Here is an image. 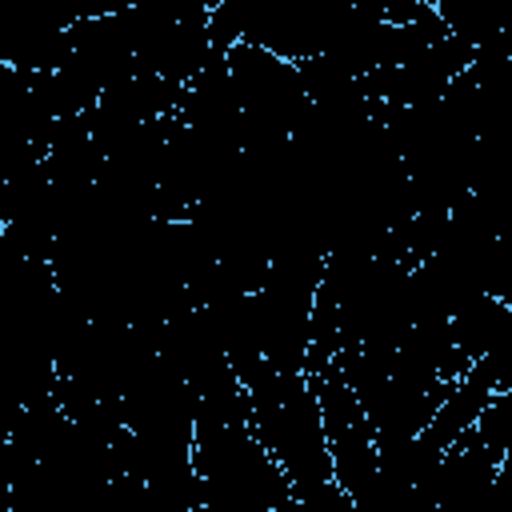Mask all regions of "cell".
Here are the masks:
<instances>
[{"label": "cell", "mask_w": 512, "mask_h": 512, "mask_svg": "<svg viewBox=\"0 0 512 512\" xmlns=\"http://www.w3.org/2000/svg\"><path fill=\"white\" fill-rule=\"evenodd\" d=\"M248 392V428L276 460L292 488V504H352L332 480V456L324 440L320 404L304 372H260L244 384Z\"/></svg>", "instance_id": "1"}, {"label": "cell", "mask_w": 512, "mask_h": 512, "mask_svg": "<svg viewBox=\"0 0 512 512\" xmlns=\"http://www.w3.org/2000/svg\"><path fill=\"white\" fill-rule=\"evenodd\" d=\"M316 404H320V420H324V440H328V456H332V480L340 484V492L368 508L372 488H376V432L352 392V384L344 380V372L336 368V360L320 372L308 376Z\"/></svg>", "instance_id": "2"}, {"label": "cell", "mask_w": 512, "mask_h": 512, "mask_svg": "<svg viewBox=\"0 0 512 512\" xmlns=\"http://www.w3.org/2000/svg\"><path fill=\"white\" fill-rule=\"evenodd\" d=\"M448 328H452V344L468 360H476V356L492 352L496 344L512 340V300L492 296V292H476L460 308H452Z\"/></svg>", "instance_id": "3"}, {"label": "cell", "mask_w": 512, "mask_h": 512, "mask_svg": "<svg viewBox=\"0 0 512 512\" xmlns=\"http://www.w3.org/2000/svg\"><path fill=\"white\" fill-rule=\"evenodd\" d=\"M252 16H256V0H220L216 8H208V36H212V44L220 52H228L232 44L248 40Z\"/></svg>", "instance_id": "4"}]
</instances>
